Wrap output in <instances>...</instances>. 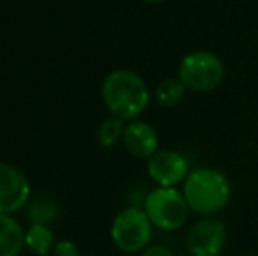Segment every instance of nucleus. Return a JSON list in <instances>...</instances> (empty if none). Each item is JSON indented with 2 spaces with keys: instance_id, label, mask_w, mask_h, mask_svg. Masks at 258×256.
<instances>
[{
  "instance_id": "nucleus-4",
  "label": "nucleus",
  "mask_w": 258,
  "mask_h": 256,
  "mask_svg": "<svg viewBox=\"0 0 258 256\" xmlns=\"http://www.w3.org/2000/svg\"><path fill=\"white\" fill-rule=\"evenodd\" d=\"M177 77L190 92L209 93L223 82L225 65L213 51L199 49L184 55L177 67Z\"/></svg>"
},
{
  "instance_id": "nucleus-2",
  "label": "nucleus",
  "mask_w": 258,
  "mask_h": 256,
  "mask_svg": "<svg viewBox=\"0 0 258 256\" xmlns=\"http://www.w3.org/2000/svg\"><path fill=\"white\" fill-rule=\"evenodd\" d=\"M181 186L190 211L197 212L199 216H214L225 209L232 195L227 176L211 167H199L190 170Z\"/></svg>"
},
{
  "instance_id": "nucleus-18",
  "label": "nucleus",
  "mask_w": 258,
  "mask_h": 256,
  "mask_svg": "<svg viewBox=\"0 0 258 256\" xmlns=\"http://www.w3.org/2000/svg\"><path fill=\"white\" fill-rule=\"evenodd\" d=\"M246 256H256V254H246Z\"/></svg>"
},
{
  "instance_id": "nucleus-6",
  "label": "nucleus",
  "mask_w": 258,
  "mask_h": 256,
  "mask_svg": "<svg viewBox=\"0 0 258 256\" xmlns=\"http://www.w3.org/2000/svg\"><path fill=\"white\" fill-rule=\"evenodd\" d=\"M227 246V226L214 216H204L190 228L186 249L191 256H220Z\"/></svg>"
},
{
  "instance_id": "nucleus-3",
  "label": "nucleus",
  "mask_w": 258,
  "mask_h": 256,
  "mask_svg": "<svg viewBox=\"0 0 258 256\" xmlns=\"http://www.w3.org/2000/svg\"><path fill=\"white\" fill-rule=\"evenodd\" d=\"M144 212L150 218L151 225L163 232H174L184 226L190 207L183 192L170 186H156L144 197Z\"/></svg>"
},
{
  "instance_id": "nucleus-9",
  "label": "nucleus",
  "mask_w": 258,
  "mask_h": 256,
  "mask_svg": "<svg viewBox=\"0 0 258 256\" xmlns=\"http://www.w3.org/2000/svg\"><path fill=\"white\" fill-rule=\"evenodd\" d=\"M123 146L132 156L150 160L158 151V133L150 123L141 120L128 121L123 130Z\"/></svg>"
},
{
  "instance_id": "nucleus-10",
  "label": "nucleus",
  "mask_w": 258,
  "mask_h": 256,
  "mask_svg": "<svg viewBox=\"0 0 258 256\" xmlns=\"http://www.w3.org/2000/svg\"><path fill=\"white\" fill-rule=\"evenodd\" d=\"M23 247V226L11 214H0V256H20Z\"/></svg>"
},
{
  "instance_id": "nucleus-5",
  "label": "nucleus",
  "mask_w": 258,
  "mask_h": 256,
  "mask_svg": "<svg viewBox=\"0 0 258 256\" xmlns=\"http://www.w3.org/2000/svg\"><path fill=\"white\" fill-rule=\"evenodd\" d=\"M153 235V225L141 207H126L116 214L111 225V239L123 253H139L146 249Z\"/></svg>"
},
{
  "instance_id": "nucleus-15",
  "label": "nucleus",
  "mask_w": 258,
  "mask_h": 256,
  "mask_svg": "<svg viewBox=\"0 0 258 256\" xmlns=\"http://www.w3.org/2000/svg\"><path fill=\"white\" fill-rule=\"evenodd\" d=\"M53 256H81V253L72 240H60V242L54 244Z\"/></svg>"
},
{
  "instance_id": "nucleus-12",
  "label": "nucleus",
  "mask_w": 258,
  "mask_h": 256,
  "mask_svg": "<svg viewBox=\"0 0 258 256\" xmlns=\"http://www.w3.org/2000/svg\"><path fill=\"white\" fill-rule=\"evenodd\" d=\"M188 88L179 77H167L156 86L155 99L162 107H176L184 99Z\"/></svg>"
},
{
  "instance_id": "nucleus-8",
  "label": "nucleus",
  "mask_w": 258,
  "mask_h": 256,
  "mask_svg": "<svg viewBox=\"0 0 258 256\" xmlns=\"http://www.w3.org/2000/svg\"><path fill=\"white\" fill-rule=\"evenodd\" d=\"M190 174L186 158L174 149H158L148 160V176L158 186H174L183 185L186 176Z\"/></svg>"
},
{
  "instance_id": "nucleus-17",
  "label": "nucleus",
  "mask_w": 258,
  "mask_h": 256,
  "mask_svg": "<svg viewBox=\"0 0 258 256\" xmlns=\"http://www.w3.org/2000/svg\"><path fill=\"white\" fill-rule=\"evenodd\" d=\"M144 2H148V4H158V2H163V0H144Z\"/></svg>"
},
{
  "instance_id": "nucleus-1",
  "label": "nucleus",
  "mask_w": 258,
  "mask_h": 256,
  "mask_svg": "<svg viewBox=\"0 0 258 256\" xmlns=\"http://www.w3.org/2000/svg\"><path fill=\"white\" fill-rule=\"evenodd\" d=\"M102 100L112 116L123 121H134L146 111L150 90L137 72L118 68L105 75Z\"/></svg>"
},
{
  "instance_id": "nucleus-11",
  "label": "nucleus",
  "mask_w": 258,
  "mask_h": 256,
  "mask_svg": "<svg viewBox=\"0 0 258 256\" xmlns=\"http://www.w3.org/2000/svg\"><path fill=\"white\" fill-rule=\"evenodd\" d=\"M54 233L48 225L32 223L30 228L25 232V246L34 254L46 256L54 249Z\"/></svg>"
},
{
  "instance_id": "nucleus-7",
  "label": "nucleus",
  "mask_w": 258,
  "mask_h": 256,
  "mask_svg": "<svg viewBox=\"0 0 258 256\" xmlns=\"http://www.w3.org/2000/svg\"><path fill=\"white\" fill-rule=\"evenodd\" d=\"M30 198V183L18 167L0 161V214L21 211Z\"/></svg>"
},
{
  "instance_id": "nucleus-14",
  "label": "nucleus",
  "mask_w": 258,
  "mask_h": 256,
  "mask_svg": "<svg viewBox=\"0 0 258 256\" xmlns=\"http://www.w3.org/2000/svg\"><path fill=\"white\" fill-rule=\"evenodd\" d=\"M123 120L116 116H109L100 123L99 130H97V137H99V142L102 147H112L123 139Z\"/></svg>"
},
{
  "instance_id": "nucleus-16",
  "label": "nucleus",
  "mask_w": 258,
  "mask_h": 256,
  "mask_svg": "<svg viewBox=\"0 0 258 256\" xmlns=\"http://www.w3.org/2000/svg\"><path fill=\"white\" fill-rule=\"evenodd\" d=\"M143 256H174L172 251L165 246H150L144 249Z\"/></svg>"
},
{
  "instance_id": "nucleus-13",
  "label": "nucleus",
  "mask_w": 258,
  "mask_h": 256,
  "mask_svg": "<svg viewBox=\"0 0 258 256\" xmlns=\"http://www.w3.org/2000/svg\"><path fill=\"white\" fill-rule=\"evenodd\" d=\"M60 214V209L53 200L46 197H37L30 205H28V219L32 223L39 225H49Z\"/></svg>"
}]
</instances>
